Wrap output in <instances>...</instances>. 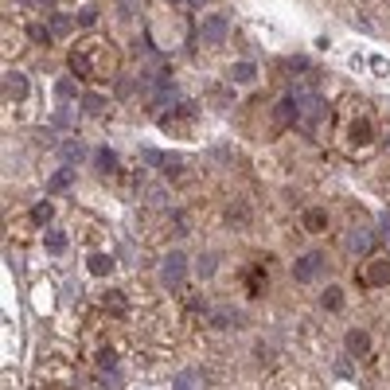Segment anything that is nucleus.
Returning a JSON list of instances; mask_svg holds the SVG:
<instances>
[{
  "mask_svg": "<svg viewBox=\"0 0 390 390\" xmlns=\"http://www.w3.org/2000/svg\"><path fill=\"white\" fill-rule=\"evenodd\" d=\"M71 71L82 74V78H94V82H106V78H113V71H117V51H113V43H106V39L86 36V39H78L74 51H71Z\"/></svg>",
  "mask_w": 390,
  "mask_h": 390,
  "instance_id": "f257e3e1",
  "label": "nucleus"
},
{
  "mask_svg": "<svg viewBox=\"0 0 390 390\" xmlns=\"http://www.w3.org/2000/svg\"><path fill=\"white\" fill-rule=\"evenodd\" d=\"M187 254L183 250H168V254L160 257V281L168 285V289H176V285H183L187 281Z\"/></svg>",
  "mask_w": 390,
  "mask_h": 390,
  "instance_id": "f03ea898",
  "label": "nucleus"
},
{
  "mask_svg": "<svg viewBox=\"0 0 390 390\" xmlns=\"http://www.w3.org/2000/svg\"><path fill=\"white\" fill-rule=\"evenodd\" d=\"M36 387H39V390H74L71 367H59V363L43 367V371H39V378H36Z\"/></svg>",
  "mask_w": 390,
  "mask_h": 390,
  "instance_id": "7ed1b4c3",
  "label": "nucleus"
},
{
  "mask_svg": "<svg viewBox=\"0 0 390 390\" xmlns=\"http://www.w3.org/2000/svg\"><path fill=\"white\" fill-rule=\"evenodd\" d=\"M378 246V234L375 231H367V227H352V231L343 234V250H352V254H371Z\"/></svg>",
  "mask_w": 390,
  "mask_h": 390,
  "instance_id": "20e7f679",
  "label": "nucleus"
},
{
  "mask_svg": "<svg viewBox=\"0 0 390 390\" xmlns=\"http://www.w3.org/2000/svg\"><path fill=\"white\" fill-rule=\"evenodd\" d=\"M320 269H324V254H320V250H312V254L297 257V266H292V277L301 281V285H308L312 277H320Z\"/></svg>",
  "mask_w": 390,
  "mask_h": 390,
  "instance_id": "39448f33",
  "label": "nucleus"
},
{
  "mask_svg": "<svg viewBox=\"0 0 390 390\" xmlns=\"http://www.w3.org/2000/svg\"><path fill=\"white\" fill-rule=\"evenodd\" d=\"M363 285H375V289H382V285H390V257H371L363 266Z\"/></svg>",
  "mask_w": 390,
  "mask_h": 390,
  "instance_id": "423d86ee",
  "label": "nucleus"
},
{
  "mask_svg": "<svg viewBox=\"0 0 390 390\" xmlns=\"http://www.w3.org/2000/svg\"><path fill=\"white\" fill-rule=\"evenodd\" d=\"M269 390H317V387H312V378L301 375V371H277V375L269 378Z\"/></svg>",
  "mask_w": 390,
  "mask_h": 390,
  "instance_id": "0eeeda50",
  "label": "nucleus"
},
{
  "mask_svg": "<svg viewBox=\"0 0 390 390\" xmlns=\"http://www.w3.org/2000/svg\"><path fill=\"white\" fill-rule=\"evenodd\" d=\"M347 145H352V148L375 145V122H367V117H355V122L347 125Z\"/></svg>",
  "mask_w": 390,
  "mask_h": 390,
  "instance_id": "6e6552de",
  "label": "nucleus"
},
{
  "mask_svg": "<svg viewBox=\"0 0 390 390\" xmlns=\"http://www.w3.org/2000/svg\"><path fill=\"white\" fill-rule=\"evenodd\" d=\"M343 347H347L352 359H367V355H371V332H367V328H352L347 336H343Z\"/></svg>",
  "mask_w": 390,
  "mask_h": 390,
  "instance_id": "1a4fd4ad",
  "label": "nucleus"
},
{
  "mask_svg": "<svg viewBox=\"0 0 390 390\" xmlns=\"http://www.w3.org/2000/svg\"><path fill=\"white\" fill-rule=\"evenodd\" d=\"M4 94H8V102H24L27 94H32V78L20 71H8L4 74Z\"/></svg>",
  "mask_w": 390,
  "mask_h": 390,
  "instance_id": "9d476101",
  "label": "nucleus"
},
{
  "mask_svg": "<svg viewBox=\"0 0 390 390\" xmlns=\"http://www.w3.org/2000/svg\"><path fill=\"white\" fill-rule=\"evenodd\" d=\"M297 117H301V98L285 94L277 106H273V122L277 125H297Z\"/></svg>",
  "mask_w": 390,
  "mask_h": 390,
  "instance_id": "9b49d317",
  "label": "nucleus"
},
{
  "mask_svg": "<svg viewBox=\"0 0 390 390\" xmlns=\"http://www.w3.org/2000/svg\"><path fill=\"white\" fill-rule=\"evenodd\" d=\"M102 308L110 312V317H129V297L122 289H106L102 292Z\"/></svg>",
  "mask_w": 390,
  "mask_h": 390,
  "instance_id": "f8f14e48",
  "label": "nucleus"
},
{
  "mask_svg": "<svg viewBox=\"0 0 390 390\" xmlns=\"http://www.w3.org/2000/svg\"><path fill=\"white\" fill-rule=\"evenodd\" d=\"M86 269H90L94 277H110L117 266H113V257L106 254V250H90V257H86Z\"/></svg>",
  "mask_w": 390,
  "mask_h": 390,
  "instance_id": "ddd939ff",
  "label": "nucleus"
},
{
  "mask_svg": "<svg viewBox=\"0 0 390 390\" xmlns=\"http://www.w3.org/2000/svg\"><path fill=\"white\" fill-rule=\"evenodd\" d=\"M320 308H324V312H343V308H347V292H343L340 285H328V289L320 292Z\"/></svg>",
  "mask_w": 390,
  "mask_h": 390,
  "instance_id": "4468645a",
  "label": "nucleus"
},
{
  "mask_svg": "<svg viewBox=\"0 0 390 390\" xmlns=\"http://www.w3.org/2000/svg\"><path fill=\"white\" fill-rule=\"evenodd\" d=\"M250 222H254V211H250V203H231V207H227V227L242 231V227H250Z\"/></svg>",
  "mask_w": 390,
  "mask_h": 390,
  "instance_id": "2eb2a0df",
  "label": "nucleus"
},
{
  "mask_svg": "<svg viewBox=\"0 0 390 390\" xmlns=\"http://www.w3.org/2000/svg\"><path fill=\"white\" fill-rule=\"evenodd\" d=\"M203 39L207 43H222L227 39V16H207L203 20Z\"/></svg>",
  "mask_w": 390,
  "mask_h": 390,
  "instance_id": "dca6fc26",
  "label": "nucleus"
},
{
  "mask_svg": "<svg viewBox=\"0 0 390 390\" xmlns=\"http://www.w3.org/2000/svg\"><path fill=\"white\" fill-rule=\"evenodd\" d=\"M301 227H305L308 234L328 231V211H324V207H308V211H305V219H301Z\"/></svg>",
  "mask_w": 390,
  "mask_h": 390,
  "instance_id": "f3484780",
  "label": "nucleus"
},
{
  "mask_svg": "<svg viewBox=\"0 0 390 390\" xmlns=\"http://www.w3.org/2000/svg\"><path fill=\"white\" fill-rule=\"evenodd\" d=\"M117 363H122V359H117L113 347H98L94 352V367L102 371V375H117Z\"/></svg>",
  "mask_w": 390,
  "mask_h": 390,
  "instance_id": "a211bd4d",
  "label": "nucleus"
},
{
  "mask_svg": "<svg viewBox=\"0 0 390 390\" xmlns=\"http://www.w3.org/2000/svg\"><path fill=\"white\" fill-rule=\"evenodd\" d=\"M98 172H106V176H113V172H122V160H117V152L113 148H98Z\"/></svg>",
  "mask_w": 390,
  "mask_h": 390,
  "instance_id": "6ab92c4d",
  "label": "nucleus"
},
{
  "mask_svg": "<svg viewBox=\"0 0 390 390\" xmlns=\"http://www.w3.org/2000/svg\"><path fill=\"white\" fill-rule=\"evenodd\" d=\"M43 250H47L51 257L67 254V234H62V231H47V234H43Z\"/></svg>",
  "mask_w": 390,
  "mask_h": 390,
  "instance_id": "aec40b11",
  "label": "nucleus"
},
{
  "mask_svg": "<svg viewBox=\"0 0 390 390\" xmlns=\"http://www.w3.org/2000/svg\"><path fill=\"white\" fill-rule=\"evenodd\" d=\"M231 78H234V82H254V78H257V67L250 59H238L231 67Z\"/></svg>",
  "mask_w": 390,
  "mask_h": 390,
  "instance_id": "412c9836",
  "label": "nucleus"
},
{
  "mask_svg": "<svg viewBox=\"0 0 390 390\" xmlns=\"http://www.w3.org/2000/svg\"><path fill=\"white\" fill-rule=\"evenodd\" d=\"M59 157L67 160V164H78V160L86 157V145H82V141H62V148H59Z\"/></svg>",
  "mask_w": 390,
  "mask_h": 390,
  "instance_id": "4be33fe9",
  "label": "nucleus"
},
{
  "mask_svg": "<svg viewBox=\"0 0 390 390\" xmlns=\"http://www.w3.org/2000/svg\"><path fill=\"white\" fill-rule=\"evenodd\" d=\"M71 183H74V172H71V168H62V172H55V176L47 180V192H55V195H59V192H67Z\"/></svg>",
  "mask_w": 390,
  "mask_h": 390,
  "instance_id": "5701e85b",
  "label": "nucleus"
},
{
  "mask_svg": "<svg viewBox=\"0 0 390 390\" xmlns=\"http://www.w3.org/2000/svg\"><path fill=\"white\" fill-rule=\"evenodd\" d=\"M55 94H59V102H74V98H78L74 78H59V82H55Z\"/></svg>",
  "mask_w": 390,
  "mask_h": 390,
  "instance_id": "b1692460",
  "label": "nucleus"
},
{
  "mask_svg": "<svg viewBox=\"0 0 390 390\" xmlns=\"http://www.w3.org/2000/svg\"><path fill=\"white\" fill-rule=\"evenodd\" d=\"M74 24H78V20H71V16H55V20H51V32H55V36H71L74 32Z\"/></svg>",
  "mask_w": 390,
  "mask_h": 390,
  "instance_id": "393cba45",
  "label": "nucleus"
},
{
  "mask_svg": "<svg viewBox=\"0 0 390 390\" xmlns=\"http://www.w3.org/2000/svg\"><path fill=\"white\" fill-rule=\"evenodd\" d=\"M51 215H55V207H51V203H36V207H32V219H36L39 227H47Z\"/></svg>",
  "mask_w": 390,
  "mask_h": 390,
  "instance_id": "a878e982",
  "label": "nucleus"
},
{
  "mask_svg": "<svg viewBox=\"0 0 390 390\" xmlns=\"http://www.w3.org/2000/svg\"><path fill=\"white\" fill-rule=\"evenodd\" d=\"M367 71L375 74V78H382V74H387L390 67H387V59H382V55H371V59H367Z\"/></svg>",
  "mask_w": 390,
  "mask_h": 390,
  "instance_id": "bb28decb",
  "label": "nucleus"
},
{
  "mask_svg": "<svg viewBox=\"0 0 390 390\" xmlns=\"http://www.w3.org/2000/svg\"><path fill=\"white\" fill-rule=\"evenodd\" d=\"M211 273H215V254H203L199 257V281H211Z\"/></svg>",
  "mask_w": 390,
  "mask_h": 390,
  "instance_id": "cd10ccee",
  "label": "nucleus"
},
{
  "mask_svg": "<svg viewBox=\"0 0 390 390\" xmlns=\"http://www.w3.org/2000/svg\"><path fill=\"white\" fill-rule=\"evenodd\" d=\"M285 71H289V74H308V71H312V62L297 55V59H289V62H285Z\"/></svg>",
  "mask_w": 390,
  "mask_h": 390,
  "instance_id": "c85d7f7f",
  "label": "nucleus"
},
{
  "mask_svg": "<svg viewBox=\"0 0 390 390\" xmlns=\"http://www.w3.org/2000/svg\"><path fill=\"white\" fill-rule=\"evenodd\" d=\"M336 375H340V378H355L352 359H343V355H340V359H336Z\"/></svg>",
  "mask_w": 390,
  "mask_h": 390,
  "instance_id": "c756f323",
  "label": "nucleus"
},
{
  "mask_svg": "<svg viewBox=\"0 0 390 390\" xmlns=\"http://www.w3.org/2000/svg\"><path fill=\"white\" fill-rule=\"evenodd\" d=\"M27 39H36V43H47V27H43V24H32V27H27Z\"/></svg>",
  "mask_w": 390,
  "mask_h": 390,
  "instance_id": "7c9ffc66",
  "label": "nucleus"
},
{
  "mask_svg": "<svg viewBox=\"0 0 390 390\" xmlns=\"http://www.w3.org/2000/svg\"><path fill=\"white\" fill-rule=\"evenodd\" d=\"M94 20H98V12H94V8H82V12H78V27H90Z\"/></svg>",
  "mask_w": 390,
  "mask_h": 390,
  "instance_id": "2f4dec72",
  "label": "nucleus"
},
{
  "mask_svg": "<svg viewBox=\"0 0 390 390\" xmlns=\"http://www.w3.org/2000/svg\"><path fill=\"white\" fill-rule=\"evenodd\" d=\"M106 110V102L102 98H86V113H102Z\"/></svg>",
  "mask_w": 390,
  "mask_h": 390,
  "instance_id": "473e14b6",
  "label": "nucleus"
},
{
  "mask_svg": "<svg viewBox=\"0 0 390 390\" xmlns=\"http://www.w3.org/2000/svg\"><path fill=\"white\" fill-rule=\"evenodd\" d=\"M211 102H215V106H231V90H215Z\"/></svg>",
  "mask_w": 390,
  "mask_h": 390,
  "instance_id": "72a5a7b5",
  "label": "nucleus"
},
{
  "mask_svg": "<svg viewBox=\"0 0 390 390\" xmlns=\"http://www.w3.org/2000/svg\"><path fill=\"white\" fill-rule=\"evenodd\" d=\"M176 390H195V387L187 382V378H176Z\"/></svg>",
  "mask_w": 390,
  "mask_h": 390,
  "instance_id": "f704fd0d",
  "label": "nucleus"
},
{
  "mask_svg": "<svg viewBox=\"0 0 390 390\" xmlns=\"http://www.w3.org/2000/svg\"><path fill=\"white\" fill-rule=\"evenodd\" d=\"M187 4H192V8H199V4H207V0H187Z\"/></svg>",
  "mask_w": 390,
  "mask_h": 390,
  "instance_id": "c9c22d12",
  "label": "nucleus"
},
{
  "mask_svg": "<svg viewBox=\"0 0 390 390\" xmlns=\"http://www.w3.org/2000/svg\"><path fill=\"white\" fill-rule=\"evenodd\" d=\"M382 148H387V157H390V137H387V141H382Z\"/></svg>",
  "mask_w": 390,
  "mask_h": 390,
  "instance_id": "e433bc0d",
  "label": "nucleus"
},
{
  "mask_svg": "<svg viewBox=\"0 0 390 390\" xmlns=\"http://www.w3.org/2000/svg\"><path fill=\"white\" fill-rule=\"evenodd\" d=\"M133 390H152V387H133Z\"/></svg>",
  "mask_w": 390,
  "mask_h": 390,
  "instance_id": "4c0bfd02",
  "label": "nucleus"
},
{
  "mask_svg": "<svg viewBox=\"0 0 390 390\" xmlns=\"http://www.w3.org/2000/svg\"><path fill=\"white\" fill-rule=\"evenodd\" d=\"M20 4H36V0H20Z\"/></svg>",
  "mask_w": 390,
  "mask_h": 390,
  "instance_id": "58836bf2",
  "label": "nucleus"
},
{
  "mask_svg": "<svg viewBox=\"0 0 390 390\" xmlns=\"http://www.w3.org/2000/svg\"><path fill=\"white\" fill-rule=\"evenodd\" d=\"M387 4H390V0H387Z\"/></svg>",
  "mask_w": 390,
  "mask_h": 390,
  "instance_id": "ea45409f",
  "label": "nucleus"
}]
</instances>
